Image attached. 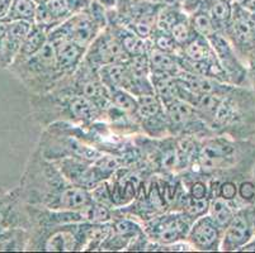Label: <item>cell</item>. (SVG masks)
<instances>
[{
  "instance_id": "cell-30",
  "label": "cell",
  "mask_w": 255,
  "mask_h": 253,
  "mask_svg": "<svg viewBox=\"0 0 255 253\" xmlns=\"http://www.w3.org/2000/svg\"><path fill=\"white\" fill-rule=\"evenodd\" d=\"M150 41L152 43V47L157 48V50L166 53H171V55H180L182 48L177 45V42L174 41L170 33H165V32H160L154 29L152 34L150 36Z\"/></svg>"
},
{
  "instance_id": "cell-12",
  "label": "cell",
  "mask_w": 255,
  "mask_h": 253,
  "mask_svg": "<svg viewBox=\"0 0 255 253\" xmlns=\"http://www.w3.org/2000/svg\"><path fill=\"white\" fill-rule=\"evenodd\" d=\"M211 45H212L217 59L221 64L222 69L226 73L229 83L241 86L247 79V69L240 61V56L236 53L235 48L230 43V41L221 33H215L210 38Z\"/></svg>"
},
{
  "instance_id": "cell-37",
  "label": "cell",
  "mask_w": 255,
  "mask_h": 253,
  "mask_svg": "<svg viewBox=\"0 0 255 253\" xmlns=\"http://www.w3.org/2000/svg\"><path fill=\"white\" fill-rule=\"evenodd\" d=\"M97 1L101 3L107 10H110V9H113L116 5H117V3L120 1V0H97Z\"/></svg>"
},
{
  "instance_id": "cell-27",
  "label": "cell",
  "mask_w": 255,
  "mask_h": 253,
  "mask_svg": "<svg viewBox=\"0 0 255 253\" xmlns=\"http://www.w3.org/2000/svg\"><path fill=\"white\" fill-rule=\"evenodd\" d=\"M111 94V101L116 108L121 109L127 114L132 115L137 119V97L133 96L131 92L122 89H108Z\"/></svg>"
},
{
  "instance_id": "cell-23",
  "label": "cell",
  "mask_w": 255,
  "mask_h": 253,
  "mask_svg": "<svg viewBox=\"0 0 255 253\" xmlns=\"http://www.w3.org/2000/svg\"><path fill=\"white\" fill-rule=\"evenodd\" d=\"M207 10L216 25L219 33L225 34L230 25L234 14V3L230 0H212L207 5Z\"/></svg>"
},
{
  "instance_id": "cell-39",
  "label": "cell",
  "mask_w": 255,
  "mask_h": 253,
  "mask_svg": "<svg viewBox=\"0 0 255 253\" xmlns=\"http://www.w3.org/2000/svg\"><path fill=\"white\" fill-rule=\"evenodd\" d=\"M34 1H36V3L38 4V5H42V4L48 3V1H50V0H34Z\"/></svg>"
},
{
  "instance_id": "cell-20",
  "label": "cell",
  "mask_w": 255,
  "mask_h": 253,
  "mask_svg": "<svg viewBox=\"0 0 255 253\" xmlns=\"http://www.w3.org/2000/svg\"><path fill=\"white\" fill-rule=\"evenodd\" d=\"M29 232L24 228L0 229V252H22L27 251Z\"/></svg>"
},
{
  "instance_id": "cell-32",
  "label": "cell",
  "mask_w": 255,
  "mask_h": 253,
  "mask_svg": "<svg viewBox=\"0 0 255 253\" xmlns=\"http://www.w3.org/2000/svg\"><path fill=\"white\" fill-rule=\"evenodd\" d=\"M211 1L212 0H179V4L183 10L189 15V14L194 13L198 9L207 8Z\"/></svg>"
},
{
  "instance_id": "cell-6",
  "label": "cell",
  "mask_w": 255,
  "mask_h": 253,
  "mask_svg": "<svg viewBox=\"0 0 255 253\" xmlns=\"http://www.w3.org/2000/svg\"><path fill=\"white\" fill-rule=\"evenodd\" d=\"M192 224L193 220L185 213L168 210L143 222L142 228L150 241L160 246H170L187 241Z\"/></svg>"
},
{
  "instance_id": "cell-26",
  "label": "cell",
  "mask_w": 255,
  "mask_h": 253,
  "mask_svg": "<svg viewBox=\"0 0 255 253\" xmlns=\"http://www.w3.org/2000/svg\"><path fill=\"white\" fill-rule=\"evenodd\" d=\"M235 210L231 206L230 201L224 200L220 196H213L210 199V208H208V214L215 219V222L221 227L224 231L230 226L235 217Z\"/></svg>"
},
{
  "instance_id": "cell-8",
  "label": "cell",
  "mask_w": 255,
  "mask_h": 253,
  "mask_svg": "<svg viewBox=\"0 0 255 253\" xmlns=\"http://www.w3.org/2000/svg\"><path fill=\"white\" fill-rule=\"evenodd\" d=\"M128 59L120 39L107 25L87 48L84 62L92 69L99 70L107 65L127 62Z\"/></svg>"
},
{
  "instance_id": "cell-16",
  "label": "cell",
  "mask_w": 255,
  "mask_h": 253,
  "mask_svg": "<svg viewBox=\"0 0 255 253\" xmlns=\"http://www.w3.org/2000/svg\"><path fill=\"white\" fill-rule=\"evenodd\" d=\"M201 142L202 138L196 136L175 137V151H177L175 172L182 173L189 170V167L193 165L198 156Z\"/></svg>"
},
{
  "instance_id": "cell-15",
  "label": "cell",
  "mask_w": 255,
  "mask_h": 253,
  "mask_svg": "<svg viewBox=\"0 0 255 253\" xmlns=\"http://www.w3.org/2000/svg\"><path fill=\"white\" fill-rule=\"evenodd\" d=\"M252 238V224L244 212H236L222 238L221 251H238L247 246Z\"/></svg>"
},
{
  "instance_id": "cell-4",
  "label": "cell",
  "mask_w": 255,
  "mask_h": 253,
  "mask_svg": "<svg viewBox=\"0 0 255 253\" xmlns=\"http://www.w3.org/2000/svg\"><path fill=\"white\" fill-rule=\"evenodd\" d=\"M27 251L38 252H76L84 251V222L29 229Z\"/></svg>"
},
{
  "instance_id": "cell-18",
  "label": "cell",
  "mask_w": 255,
  "mask_h": 253,
  "mask_svg": "<svg viewBox=\"0 0 255 253\" xmlns=\"http://www.w3.org/2000/svg\"><path fill=\"white\" fill-rule=\"evenodd\" d=\"M147 61L152 75L177 76L182 70L177 55L163 52L155 47H151L147 53Z\"/></svg>"
},
{
  "instance_id": "cell-1",
  "label": "cell",
  "mask_w": 255,
  "mask_h": 253,
  "mask_svg": "<svg viewBox=\"0 0 255 253\" xmlns=\"http://www.w3.org/2000/svg\"><path fill=\"white\" fill-rule=\"evenodd\" d=\"M19 187L25 203L51 210H82L93 201L90 191L70 182L37 147L25 165Z\"/></svg>"
},
{
  "instance_id": "cell-31",
  "label": "cell",
  "mask_w": 255,
  "mask_h": 253,
  "mask_svg": "<svg viewBox=\"0 0 255 253\" xmlns=\"http://www.w3.org/2000/svg\"><path fill=\"white\" fill-rule=\"evenodd\" d=\"M211 178H217L220 181L219 185V196L226 201H233L236 200L239 194V186L236 182L227 177H211ZM210 181V180H208Z\"/></svg>"
},
{
  "instance_id": "cell-14",
  "label": "cell",
  "mask_w": 255,
  "mask_h": 253,
  "mask_svg": "<svg viewBox=\"0 0 255 253\" xmlns=\"http://www.w3.org/2000/svg\"><path fill=\"white\" fill-rule=\"evenodd\" d=\"M33 23L18 20L6 22V33L3 41L1 55H0V69H9L17 55L19 53L23 41L31 32Z\"/></svg>"
},
{
  "instance_id": "cell-19",
  "label": "cell",
  "mask_w": 255,
  "mask_h": 253,
  "mask_svg": "<svg viewBox=\"0 0 255 253\" xmlns=\"http://www.w3.org/2000/svg\"><path fill=\"white\" fill-rule=\"evenodd\" d=\"M179 56L188 61L193 62H205L217 59L210 39L199 36V34H196L194 38H192L185 46H183Z\"/></svg>"
},
{
  "instance_id": "cell-5",
  "label": "cell",
  "mask_w": 255,
  "mask_h": 253,
  "mask_svg": "<svg viewBox=\"0 0 255 253\" xmlns=\"http://www.w3.org/2000/svg\"><path fill=\"white\" fill-rule=\"evenodd\" d=\"M161 6L149 0H120L108 10V22L122 24L142 38H150Z\"/></svg>"
},
{
  "instance_id": "cell-29",
  "label": "cell",
  "mask_w": 255,
  "mask_h": 253,
  "mask_svg": "<svg viewBox=\"0 0 255 253\" xmlns=\"http://www.w3.org/2000/svg\"><path fill=\"white\" fill-rule=\"evenodd\" d=\"M170 34L180 48H182L183 46L187 45L188 42L191 41L192 38H194V36H196L197 33L196 31H194V28L191 22V18H189L188 14L184 15L179 22H177L174 24V27L171 28Z\"/></svg>"
},
{
  "instance_id": "cell-28",
  "label": "cell",
  "mask_w": 255,
  "mask_h": 253,
  "mask_svg": "<svg viewBox=\"0 0 255 253\" xmlns=\"http://www.w3.org/2000/svg\"><path fill=\"white\" fill-rule=\"evenodd\" d=\"M192 25H193L194 31L199 36H203L206 38H210L215 33H217V28L208 13L207 8H202L196 10L194 13L189 14Z\"/></svg>"
},
{
  "instance_id": "cell-10",
  "label": "cell",
  "mask_w": 255,
  "mask_h": 253,
  "mask_svg": "<svg viewBox=\"0 0 255 253\" xmlns=\"http://www.w3.org/2000/svg\"><path fill=\"white\" fill-rule=\"evenodd\" d=\"M0 228L29 229L27 203L23 200L19 185L10 190L0 187Z\"/></svg>"
},
{
  "instance_id": "cell-36",
  "label": "cell",
  "mask_w": 255,
  "mask_h": 253,
  "mask_svg": "<svg viewBox=\"0 0 255 253\" xmlns=\"http://www.w3.org/2000/svg\"><path fill=\"white\" fill-rule=\"evenodd\" d=\"M6 33V22L0 20V55H1V47H3V41L4 37Z\"/></svg>"
},
{
  "instance_id": "cell-40",
  "label": "cell",
  "mask_w": 255,
  "mask_h": 253,
  "mask_svg": "<svg viewBox=\"0 0 255 253\" xmlns=\"http://www.w3.org/2000/svg\"><path fill=\"white\" fill-rule=\"evenodd\" d=\"M230 1H233V3H238L239 0H230Z\"/></svg>"
},
{
  "instance_id": "cell-38",
  "label": "cell",
  "mask_w": 255,
  "mask_h": 253,
  "mask_svg": "<svg viewBox=\"0 0 255 253\" xmlns=\"http://www.w3.org/2000/svg\"><path fill=\"white\" fill-rule=\"evenodd\" d=\"M149 1H151V3H155V4H160V5L179 3V0H149Z\"/></svg>"
},
{
  "instance_id": "cell-11",
  "label": "cell",
  "mask_w": 255,
  "mask_h": 253,
  "mask_svg": "<svg viewBox=\"0 0 255 253\" xmlns=\"http://www.w3.org/2000/svg\"><path fill=\"white\" fill-rule=\"evenodd\" d=\"M224 233V229L207 213L194 220L188 233L187 241L191 243L194 251L217 252L221 251Z\"/></svg>"
},
{
  "instance_id": "cell-33",
  "label": "cell",
  "mask_w": 255,
  "mask_h": 253,
  "mask_svg": "<svg viewBox=\"0 0 255 253\" xmlns=\"http://www.w3.org/2000/svg\"><path fill=\"white\" fill-rule=\"evenodd\" d=\"M239 196L244 201H250L255 198V185L250 181H244L239 186Z\"/></svg>"
},
{
  "instance_id": "cell-2",
  "label": "cell",
  "mask_w": 255,
  "mask_h": 253,
  "mask_svg": "<svg viewBox=\"0 0 255 253\" xmlns=\"http://www.w3.org/2000/svg\"><path fill=\"white\" fill-rule=\"evenodd\" d=\"M31 109L34 120L46 128L57 122L88 127L103 120L104 111L87 97L71 92L50 91L32 95Z\"/></svg>"
},
{
  "instance_id": "cell-25",
  "label": "cell",
  "mask_w": 255,
  "mask_h": 253,
  "mask_svg": "<svg viewBox=\"0 0 255 253\" xmlns=\"http://www.w3.org/2000/svg\"><path fill=\"white\" fill-rule=\"evenodd\" d=\"M184 15H187V13L183 10L179 3L163 5L160 8L159 14H157L155 29L160 32H165V33H170L174 24L179 22Z\"/></svg>"
},
{
  "instance_id": "cell-22",
  "label": "cell",
  "mask_w": 255,
  "mask_h": 253,
  "mask_svg": "<svg viewBox=\"0 0 255 253\" xmlns=\"http://www.w3.org/2000/svg\"><path fill=\"white\" fill-rule=\"evenodd\" d=\"M151 83L155 95L163 101L164 106L179 99V83L175 76L151 74Z\"/></svg>"
},
{
  "instance_id": "cell-21",
  "label": "cell",
  "mask_w": 255,
  "mask_h": 253,
  "mask_svg": "<svg viewBox=\"0 0 255 253\" xmlns=\"http://www.w3.org/2000/svg\"><path fill=\"white\" fill-rule=\"evenodd\" d=\"M47 43H48L47 29L39 27V25L34 24L33 23V27H32L28 36L25 37V39L23 41L22 47H20L19 53L17 55L14 61H22V60L28 59V57H31V56L36 55V53L42 50Z\"/></svg>"
},
{
  "instance_id": "cell-17",
  "label": "cell",
  "mask_w": 255,
  "mask_h": 253,
  "mask_svg": "<svg viewBox=\"0 0 255 253\" xmlns=\"http://www.w3.org/2000/svg\"><path fill=\"white\" fill-rule=\"evenodd\" d=\"M92 0H50L43 4L56 25L68 20L75 14L84 11L90 5Z\"/></svg>"
},
{
  "instance_id": "cell-34",
  "label": "cell",
  "mask_w": 255,
  "mask_h": 253,
  "mask_svg": "<svg viewBox=\"0 0 255 253\" xmlns=\"http://www.w3.org/2000/svg\"><path fill=\"white\" fill-rule=\"evenodd\" d=\"M238 4L248 11L255 13V0H239Z\"/></svg>"
},
{
  "instance_id": "cell-13",
  "label": "cell",
  "mask_w": 255,
  "mask_h": 253,
  "mask_svg": "<svg viewBox=\"0 0 255 253\" xmlns=\"http://www.w3.org/2000/svg\"><path fill=\"white\" fill-rule=\"evenodd\" d=\"M48 42L52 43L55 55H56L57 67L62 76L66 78V76L73 75L84 61L87 48L65 37L48 36Z\"/></svg>"
},
{
  "instance_id": "cell-7",
  "label": "cell",
  "mask_w": 255,
  "mask_h": 253,
  "mask_svg": "<svg viewBox=\"0 0 255 253\" xmlns=\"http://www.w3.org/2000/svg\"><path fill=\"white\" fill-rule=\"evenodd\" d=\"M165 111L169 131L173 137L196 136L203 139L215 134L194 106L185 100L177 99L166 104Z\"/></svg>"
},
{
  "instance_id": "cell-3",
  "label": "cell",
  "mask_w": 255,
  "mask_h": 253,
  "mask_svg": "<svg viewBox=\"0 0 255 253\" xmlns=\"http://www.w3.org/2000/svg\"><path fill=\"white\" fill-rule=\"evenodd\" d=\"M8 70L32 95L52 91L64 79L57 67L56 55L51 42L36 55L22 61H14Z\"/></svg>"
},
{
  "instance_id": "cell-24",
  "label": "cell",
  "mask_w": 255,
  "mask_h": 253,
  "mask_svg": "<svg viewBox=\"0 0 255 253\" xmlns=\"http://www.w3.org/2000/svg\"><path fill=\"white\" fill-rule=\"evenodd\" d=\"M38 4L34 0H10L4 22H25L34 23V17Z\"/></svg>"
},
{
  "instance_id": "cell-9",
  "label": "cell",
  "mask_w": 255,
  "mask_h": 253,
  "mask_svg": "<svg viewBox=\"0 0 255 253\" xmlns=\"http://www.w3.org/2000/svg\"><path fill=\"white\" fill-rule=\"evenodd\" d=\"M104 29L103 25L93 17L89 9H85L82 13L75 14L68 20L53 28L48 36L65 37L76 42L78 45L88 48L96 37Z\"/></svg>"
},
{
  "instance_id": "cell-35",
  "label": "cell",
  "mask_w": 255,
  "mask_h": 253,
  "mask_svg": "<svg viewBox=\"0 0 255 253\" xmlns=\"http://www.w3.org/2000/svg\"><path fill=\"white\" fill-rule=\"evenodd\" d=\"M10 0H0V20H3L8 11Z\"/></svg>"
},
{
  "instance_id": "cell-41",
  "label": "cell",
  "mask_w": 255,
  "mask_h": 253,
  "mask_svg": "<svg viewBox=\"0 0 255 253\" xmlns=\"http://www.w3.org/2000/svg\"><path fill=\"white\" fill-rule=\"evenodd\" d=\"M0 229H3V228H0Z\"/></svg>"
}]
</instances>
